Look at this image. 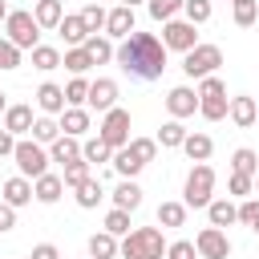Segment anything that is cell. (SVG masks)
Listing matches in <instances>:
<instances>
[{
	"label": "cell",
	"mask_w": 259,
	"mask_h": 259,
	"mask_svg": "<svg viewBox=\"0 0 259 259\" xmlns=\"http://www.w3.org/2000/svg\"><path fill=\"white\" fill-rule=\"evenodd\" d=\"M130 77H142V81H154V77H162V69H166V45H162V36H154V32H130L121 45H117V57H113Z\"/></svg>",
	"instance_id": "cell-1"
},
{
	"label": "cell",
	"mask_w": 259,
	"mask_h": 259,
	"mask_svg": "<svg viewBox=\"0 0 259 259\" xmlns=\"http://www.w3.org/2000/svg\"><path fill=\"white\" fill-rule=\"evenodd\" d=\"M198 113H202L206 121H223V117L231 113V97H227V85H223L219 73L198 81Z\"/></svg>",
	"instance_id": "cell-2"
},
{
	"label": "cell",
	"mask_w": 259,
	"mask_h": 259,
	"mask_svg": "<svg viewBox=\"0 0 259 259\" xmlns=\"http://www.w3.org/2000/svg\"><path fill=\"white\" fill-rule=\"evenodd\" d=\"M182 202L186 206H210L214 202V166L206 162H194L190 174H186V186H182Z\"/></svg>",
	"instance_id": "cell-3"
},
{
	"label": "cell",
	"mask_w": 259,
	"mask_h": 259,
	"mask_svg": "<svg viewBox=\"0 0 259 259\" xmlns=\"http://www.w3.org/2000/svg\"><path fill=\"white\" fill-rule=\"evenodd\" d=\"M166 239L158 227H138L121 239V259H150V255H166Z\"/></svg>",
	"instance_id": "cell-4"
},
{
	"label": "cell",
	"mask_w": 259,
	"mask_h": 259,
	"mask_svg": "<svg viewBox=\"0 0 259 259\" xmlns=\"http://www.w3.org/2000/svg\"><path fill=\"white\" fill-rule=\"evenodd\" d=\"M12 162H16V170L24 174V178H40V174H49V150L40 146V142H32V138H20L16 142V150H12Z\"/></svg>",
	"instance_id": "cell-5"
},
{
	"label": "cell",
	"mask_w": 259,
	"mask_h": 259,
	"mask_svg": "<svg viewBox=\"0 0 259 259\" xmlns=\"http://www.w3.org/2000/svg\"><path fill=\"white\" fill-rule=\"evenodd\" d=\"M4 36L16 45V49H36L40 45V24H36V16L32 12H24V8H16V12H8V20H4Z\"/></svg>",
	"instance_id": "cell-6"
},
{
	"label": "cell",
	"mask_w": 259,
	"mask_h": 259,
	"mask_svg": "<svg viewBox=\"0 0 259 259\" xmlns=\"http://www.w3.org/2000/svg\"><path fill=\"white\" fill-rule=\"evenodd\" d=\"M223 65V49L219 45H194L186 57H182V73L190 77V81H202V77H214V69Z\"/></svg>",
	"instance_id": "cell-7"
},
{
	"label": "cell",
	"mask_w": 259,
	"mask_h": 259,
	"mask_svg": "<svg viewBox=\"0 0 259 259\" xmlns=\"http://www.w3.org/2000/svg\"><path fill=\"white\" fill-rule=\"evenodd\" d=\"M97 138L109 146V150H125L130 146V109H109L105 117H101V125H97Z\"/></svg>",
	"instance_id": "cell-8"
},
{
	"label": "cell",
	"mask_w": 259,
	"mask_h": 259,
	"mask_svg": "<svg viewBox=\"0 0 259 259\" xmlns=\"http://www.w3.org/2000/svg\"><path fill=\"white\" fill-rule=\"evenodd\" d=\"M194 28H198V24H190L186 16L166 20V24H162V45H166V53L174 49V53H182V57H186V53L198 45V32H194Z\"/></svg>",
	"instance_id": "cell-9"
},
{
	"label": "cell",
	"mask_w": 259,
	"mask_h": 259,
	"mask_svg": "<svg viewBox=\"0 0 259 259\" xmlns=\"http://www.w3.org/2000/svg\"><path fill=\"white\" fill-rule=\"evenodd\" d=\"M194 251H198V259H227L231 255V239L219 227H202L198 239H194Z\"/></svg>",
	"instance_id": "cell-10"
},
{
	"label": "cell",
	"mask_w": 259,
	"mask_h": 259,
	"mask_svg": "<svg viewBox=\"0 0 259 259\" xmlns=\"http://www.w3.org/2000/svg\"><path fill=\"white\" fill-rule=\"evenodd\" d=\"M166 109H170L174 121L194 117V113H198V89H190V85H174V89L166 93Z\"/></svg>",
	"instance_id": "cell-11"
},
{
	"label": "cell",
	"mask_w": 259,
	"mask_h": 259,
	"mask_svg": "<svg viewBox=\"0 0 259 259\" xmlns=\"http://www.w3.org/2000/svg\"><path fill=\"white\" fill-rule=\"evenodd\" d=\"M85 105L97 109V113L117 109V81H113V77H97V81H89V101H85Z\"/></svg>",
	"instance_id": "cell-12"
},
{
	"label": "cell",
	"mask_w": 259,
	"mask_h": 259,
	"mask_svg": "<svg viewBox=\"0 0 259 259\" xmlns=\"http://www.w3.org/2000/svg\"><path fill=\"white\" fill-rule=\"evenodd\" d=\"M36 109H40L45 117H57V113H65V109H69V101H65V85H53V81H45V85L36 89Z\"/></svg>",
	"instance_id": "cell-13"
},
{
	"label": "cell",
	"mask_w": 259,
	"mask_h": 259,
	"mask_svg": "<svg viewBox=\"0 0 259 259\" xmlns=\"http://www.w3.org/2000/svg\"><path fill=\"white\" fill-rule=\"evenodd\" d=\"M130 32H134V8H125V4L109 8V20H105V36H109V40H125Z\"/></svg>",
	"instance_id": "cell-14"
},
{
	"label": "cell",
	"mask_w": 259,
	"mask_h": 259,
	"mask_svg": "<svg viewBox=\"0 0 259 259\" xmlns=\"http://www.w3.org/2000/svg\"><path fill=\"white\" fill-rule=\"evenodd\" d=\"M57 32H61V40H65L69 49H81V45L89 40V28H85L81 12H65V20L57 24Z\"/></svg>",
	"instance_id": "cell-15"
},
{
	"label": "cell",
	"mask_w": 259,
	"mask_h": 259,
	"mask_svg": "<svg viewBox=\"0 0 259 259\" xmlns=\"http://www.w3.org/2000/svg\"><path fill=\"white\" fill-rule=\"evenodd\" d=\"M32 198H36V194H32V182H28L24 174H16V178H8V182H4L0 202H8V206H16V210H20V206H28Z\"/></svg>",
	"instance_id": "cell-16"
},
{
	"label": "cell",
	"mask_w": 259,
	"mask_h": 259,
	"mask_svg": "<svg viewBox=\"0 0 259 259\" xmlns=\"http://www.w3.org/2000/svg\"><path fill=\"white\" fill-rule=\"evenodd\" d=\"M239 130H247V125H255L259 121V105H255V97H247V93H239V97H231V113H227Z\"/></svg>",
	"instance_id": "cell-17"
},
{
	"label": "cell",
	"mask_w": 259,
	"mask_h": 259,
	"mask_svg": "<svg viewBox=\"0 0 259 259\" xmlns=\"http://www.w3.org/2000/svg\"><path fill=\"white\" fill-rule=\"evenodd\" d=\"M32 125H36V117H32V105H8V113H4V130H8L12 138H20V134H32Z\"/></svg>",
	"instance_id": "cell-18"
},
{
	"label": "cell",
	"mask_w": 259,
	"mask_h": 259,
	"mask_svg": "<svg viewBox=\"0 0 259 259\" xmlns=\"http://www.w3.org/2000/svg\"><path fill=\"white\" fill-rule=\"evenodd\" d=\"M32 194H36V202L53 206V202L65 194V178H61V174H40V178L32 182Z\"/></svg>",
	"instance_id": "cell-19"
},
{
	"label": "cell",
	"mask_w": 259,
	"mask_h": 259,
	"mask_svg": "<svg viewBox=\"0 0 259 259\" xmlns=\"http://www.w3.org/2000/svg\"><path fill=\"white\" fill-rule=\"evenodd\" d=\"M113 206H117V210H130V214H134V210L142 206V186H138L134 178H121V182L113 186Z\"/></svg>",
	"instance_id": "cell-20"
},
{
	"label": "cell",
	"mask_w": 259,
	"mask_h": 259,
	"mask_svg": "<svg viewBox=\"0 0 259 259\" xmlns=\"http://www.w3.org/2000/svg\"><path fill=\"white\" fill-rule=\"evenodd\" d=\"M85 130H89V109H85V105H69V109L61 113V134L85 138Z\"/></svg>",
	"instance_id": "cell-21"
},
{
	"label": "cell",
	"mask_w": 259,
	"mask_h": 259,
	"mask_svg": "<svg viewBox=\"0 0 259 259\" xmlns=\"http://www.w3.org/2000/svg\"><path fill=\"white\" fill-rule=\"evenodd\" d=\"M206 219H210V227H219V231H227L231 223H239V206H235L231 198H214V202L206 206Z\"/></svg>",
	"instance_id": "cell-22"
},
{
	"label": "cell",
	"mask_w": 259,
	"mask_h": 259,
	"mask_svg": "<svg viewBox=\"0 0 259 259\" xmlns=\"http://www.w3.org/2000/svg\"><path fill=\"white\" fill-rule=\"evenodd\" d=\"M32 16H36L40 28H57V24L65 20V4H61V0H36V4H32Z\"/></svg>",
	"instance_id": "cell-23"
},
{
	"label": "cell",
	"mask_w": 259,
	"mask_h": 259,
	"mask_svg": "<svg viewBox=\"0 0 259 259\" xmlns=\"http://www.w3.org/2000/svg\"><path fill=\"white\" fill-rule=\"evenodd\" d=\"M85 53L93 57V65H109V61L117 57V45H113L105 32H97V36H89V40H85Z\"/></svg>",
	"instance_id": "cell-24"
},
{
	"label": "cell",
	"mask_w": 259,
	"mask_h": 259,
	"mask_svg": "<svg viewBox=\"0 0 259 259\" xmlns=\"http://www.w3.org/2000/svg\"><path fill=\"white\" fill-rule=\"evenodd\" d=\"M182 154H186L190 162H206V158L214 154V142H210V134H186V142H182Z\"/></svg>",
	"instance_id": "cell-25"
},
{
	"label": "cell",
	"mask_w": 259,
	"mask_h": 259,
	"mask_svg": "<svg viewBox=\"0 0 259 259\" xmlns=\"http://www.w3.org/2000/svg\"><path fill=\"white\" fill-rule=\"evenodd\" d=\"M49 158H53V162H61V166H69V162H77V158H81V142H77V138H69V134H61V138L49 146Z\"/></svg>",
	"instance_id": "cell-26"
},
{
	"label": "cell",
	"mask_w": 259,
	"mask_h": 259,
	"mask_svg": "<svg viewBox=\"0 0 259 259\" xmlns=\"http://www.w3.org/2000/svg\"><path fill=\"white\" fill-rule=\"evenodd\" d=\"M121 255V243L109 235V231H97L89 239V259H117Z\"/></svg>",
	"instance_id": "cell-27"
},
{
	"label": "cell",
	"mask_w": 259,
	"mask_h": 259,
	"mask_svg": "<svg viewBox=\"0 0 259 259\" xmlns=\"http://www.w3.org/2000/svg\"><path fill=\"white\" fill-rule=\"evenodd\" d=\"M182 142H186V125L182 121H162V130H158V146L162 150H182Z\"/></svg>",
	"instance_id": "cell-28"
},
{
	"label": "cell",
	"mask_w": 259,
	"mask_h": 259,
	"mask_svg": "<svg viewBox=\"0 0 259 259\" xmlns=\"http://www.w3.org/2000/svg\"><path fill=\"white\" fill-rule=\"evenodd\" d=\"M231 174H259V154L251 150V146H239L235 154H231Z\"/></svg>",
	"instance_id": "cell-29"
},
{
	"label": "cell",
	"mask_w": 259,
	"mask_h": 259,
	"mask_svg": "<svg viewBox=\"0 0 259 259\" xmlns=\"http://www.w3.org/2000/svg\"><path fill=\"white\" fill-rule=\"evenodd\" d=\"M61 65H65V69H69L73 77H85V73L93 69V57H89V53H85V45H81V49H65Z\"/></svg>",
	"instance_id": "cell-30"
},
{
	"label": "cell",
	"mask_w": 259,
	"mask_h": 259,
	"mask_svg": "<svg viewBox=\"0 0 259 259\" xmlns=\"http://www.w3.org/2000/svg\"><path fill=\"white\" fill-rule=\"evenodd\" d=\"M32 69H40V73L61 69V49H53V45H36V49H32Z\"/></svg>",
	"instance_id": "cell-31"
},
{
	"label": "cell",
	"mask_w": 259,
	"mask_h": 259,
	"mask_svg": "<svg viewBox=\"0 0 259 259\" xmlns=\"http://www.w3.org/2000/svg\"><path fill=\"white\" fill-rule=\"evenodd\" d=\"M57 138H61V121L40 113V117H36V125H32V142H40V146H53Z\"/></svg>",
	"instance_id": "cell-32"
},
{
	"label": "cell",
	"mask_w": 259,
	"mask_h": 259,
	"mask_svg": "<svg viewBox=\"0 0 259 259\" xmlns=\"http://www.w3.org/2000/svg\"><path fill=\"white\" fill-rule=\"evenodd\" d=\"M81 158H85L89 166H97V162H113V150H109L101 138H85V142H81Z\"/></svg>",
	"instance_id": "cell-33"
},
{
	"label": "cell",
	"mask_w": 259,
	"mask_h": 259,
	"mask_svg": "<svg viewBox=\"0 0 259 259\" xmlns=\"http://www.w3.org/2000/svg\"><path fill=\"white\" fill-rule=\"evenodd\" d=\"M73 198H77V206H85V210H93V206H97V202L105 198V190H101V178H89V182H81Z\"/></svg>",
	"instance_id": "cell-34"
},
{
	"label": "cell",
	"mask_w": 259,
	"mask_h": 259,
	"mask_svg": "<svg viewBox=\"0 0 259 259\" xmlns=\"http://www.w3.org/2000/svg\"><path fill=\"white\" fill-rule=\"evenodd\" d=\"M182 4H186V0H146V12H150L158 24H166V20H174V16L182 12Z\"/></svg>",
	"instance_id": "cell-35"
},
{
	"label": "cell",
	"mask_w": 259,
	"mask_h": 259,
	"mask_svg": "<svg viewBox=\"0 0 259 259\" xmlns=\"http://www.w3.org/2000/svg\"><path fill=\"white\" fill-rule=\"evenodd\" d=\"M81 20H85V28H89V36H97V32H105V20H109V12L101 8V4H85L81 8Z\"/></svg>",
	"instance_id": "cell-36"
},
{
	"label": "cell",
	"mask_w": 259,
	"mask_h": 259,
	"mask_svg": "<svg viewBox=\"0 0 259 259\" xmlns=\"http://www.w3.org/2000/svg\"><path fill=\"white\" fill-rule=\"evenodd\" d=\"M113 170H117L121 178H138V174H142L146 166H142V162H138V158L130 154V146H125V150H113Z\"/></svg>",
	"instance_id": "cell-37"
},
{
	"label": "cell",
	"mask_w": 259,
	"mask_h": 259,
	"mask_svg": "<svg viewBox=\"0 0 259 259\" xmlns=\"http://www.w3.org/2000/svg\"><path fill=\"white\" fill-rule=\"evenodd\" d=\"M186 202H162L158 206V227H182L186 223Z\"/></svg>",
	"instance_id": "cell-38"
},
{
	"label": "cell",
	"mask_w": 259,
	"mask_h": 259,
	"mask_svg": "<svg viewBox=\"0 0 259 259\" xmlns=\"http://www.w3.org/2000/svg\"><path fill=\"white\" fill-rule=\"evenodd\" d=\"M130 154H134L142 166H150V162L158 158V138H130Z\"/></svg>",
	"instance_id": "cell-39"
},
{
	"label": "cell",
	"mask_w": 259,
	"mask_h": 259,
	"mask_svg": "<svg viewBox=\"0 0 259 259\" xmlns=\"http://www.w3.org/2000/svg\"><path fill=\"white\" fill-rule=\"evenodd\" d=\"M61 178H65V186H73V190H77L81 182H89V178H93V166H89L85 158H77V162H69V166H65V174H61Z\"/></svg>",
	"instance_id": "cell-40"
},
{
	"label": "cell",
	"mask_w": 259,
	"mask_h": 259,
	"mask_svg": "<svg viewBox=\"0 0 259 259\" xmlns=\"http://www.w3.org/2000/svg\"><path fill=\"white\" fill-rule=\"evenodd\" d=\"M210 12H214V4H210V0H186V4H182V16H186L190 24H206V20H210Z\"/></svg>",
	"instance_id": "cell-41"
},
{
	"label": "cell",
	"mask_w": 259,
	"mask_h": 259,
	"mask_svg": "<svg viewBox=\"0 0 259 259\" xmlns=\"http://www.w3.org/2000/svg\"><path fill=\"white\" fill-rule=\"evenodd\" d=\"M105 231H109L113 239H125V235H130V210H117V206H113V210L105 214Z\"/></svg>",
	"instance_id": "cell-42"
},
{
	"label": "cell",
	"mask_w": 259,
	"mask_h": 259,
	"mask_svg": "<svg viewBox=\"0 0 259 259\" xmlns=\"http://www.w3.org/2000/svg\"><path fill=\"white\" fill-rule=\"evenodd\" d=\"M255 20H259V0H239L235 4V24L239 28H251Z\"/></svg>",
	"instance_id": "cell-43"
},
{
	"label": "cell",
	"mask_w": 259,
	"mask_h": 259,
	"mask_svg": "<svg viewBox=\"0 0 259 259\" xmlns=\"http://www.w3.org/2000/svg\"><path fill=\"white\" fill-rule=\"evenodd\" d=\"M65 101H69V105H85V101H89V81H85V77H73V81L65 85Z\"/></svg>",
	"instance_id": "cell-44"
},
{
	"label": "cell",
	"mask_w": 259,
	"mask_h": 259,
	"mask_svg": "<svg viewBox=\"0 0 259 259\" xmlns=\"http://www.w3.org/2000/svg\"><path fill=\"white\" fill-rule=\"evenodd\" d=\"M16 65H20V49L8 36H0V73H12Z\"/></svg>",
	"instance_id": "cell-45"
},
{
	"label": "cell",
	"mask_w": 259,
	"mask_h": 259,
	"mask_svg": "<svg viewBox=\"0 0 259 259\" xmlns=\"http://www.w3.org/2000/svg\"><path fill=\"white\" fill-rule=\"evenodd\" d=\"M227 190H231L235 198H251V190H255V178H251V174H231V178H227Z\"/></svg>",
	"instance_id": "cell-46"
},
{
	"label": "cell",
	"mask_w": 259,
	"mask_h": 259,
	"mask_svg": "<svg viewBox=\"0 0 259 259\" xmlns=\"http://www.w3.org/2000/svg\"><path fill=\"white\" fill-rule=\"evenodd\" d=\"M166 259H198V251H194L190 239H174V243L166 247Z\"/></svg>",
	"instance_id": "cell-47"
},
{
	"label": "cell",
	"mask_w": 259,
	"mask_h": 259,
	"mask_svg": "<svg viewBox=\"0 0 259 259\" xmlns=\"http://www.w3.org/2000/svg\"><path fill=\"white\" fill-rule=\"evenodd\" d=\"M255 219H259V198H243L239 202V223L243 227H255Z\"/></svg>",
	"instance_id": "cell-48"
},
{
	"label": "cell",
	"mask_w": 259,
	"mask_h": 259,
	"mask_svg": "<svg viewBox=\"0 0 259 259\" xmlns=\"http://www.w3.org/2000/svg\"><path fill=\"white\" fill-rule=\"evenodd\" d=\"M16 227V206H8V202H0V235H8Z\"/></svg>",
	"instance_id": "cell-49"
},
{
	"label": "cell",
	"mask_w": 259,
	"mask_h": 259,
	"mask_svg": "<svg viewBox=\"0 0 259 259\" xmlns=\"http://www.w3.org/2000/svg\"><path fill=\"white\" fill-rule=\"evenodd\" d=\"M16 142H20V138H12V134H8L4 125H0V158H12V150H16Z\"/></svg>",
	"instance_id": "cell-50"
},
{
	"label": "cell",
	"mask_w": 259,
	"mask_h": 259,
	"mask_svg": "<svg viewBox=\"0 0 259 259\" xmlns=\"http://www.w3.org/2000/svg\"><path fill=\"white\" fill-rule=\"evenodd\" d=\"M32 259H61V251H57L53 243H36V247H32Z\"/></svg>",
	"instance_id": "cell-51"
},
{
	"label": "cell",
	"mask_w": 259,
	"mask_h": 259,
	"mask_svg": "<svg viewBox=\"0 0 259 259\" xmlns=\"http://www.w3.org/2000/svg\"><path fill=\"white\" fill-rule=\"evenodd\" d=\"M8 12H12V8H8V4H4V0H0V24H4V20H8Z\"/></svg>",
	"instance_id": "cell-52"
},
{
	"label": "cell",
	"mask_w": 259,
	"mask_h": 259,
	"mask_svg": "<svg viewBox=\"0 0 259 259\" xmlns=\"http://www.w3.org/2000/svg\"><path fill=\"white\" fill-rule=\"evenodd\" d=\"M0 113H8V93H0Z\"/></svg>",
	"instance_id": "cell-53"
},
{
	"label": "cell",
	"mask_w": 259,
	"mask_h": 259,
	"mask_svg": "<svg viewBox=\"0 0 259 259\" xmlns=\"http://www.w3.org/2000/svg\"><path fill=\"white\" fill-rule=\"evenodd\" d=\"M121 4H125V8H134V4H142V0H121Z\"/></svg>",
	"instance_id": "cell-54"
},
{
	"label": "cell",
	"mask_w": 259,
	"mask_h": 259,
	"mask_svg": "<svg viewBox=\"0 0 259 259\" xmlns=\"http://www.w3.org/2000/svg\"><path fill=\"white\" fill-rule=\"evenodd\" d=\"M251 231H255V235H259V219H255V227H251Z\"/></svg>",
	"instance_id": "cell-55"
},
{
	"label": "cell",
	"mask_w": 259,
	"mask_h": 259,
	"mask_svg": "<svg viewBox=\"0 0 259 259\" xmlns=\"http://www.w3.org/2000/svg\"><path fill=\"white\" fill-rule=\"evenodd\" d=\"M255 190H259V174H255Z\"/></svg>",
	"instance_id": "cell-56"
},
{
	"label": "cell",
	"mask_w": 259,
	"mask_h": 259,
	"mask_svg": "<svg viewBox=\"0 0 259 259\" xmlns=\"http://www.w3.org/2000/svg\"><path fill=\"white\" fill-rule=\"evenodd\" d=\"M150 259H162V255H150Z\"/></svg>",
	"instance_id": "cell-57"
},
{
	"label": "cell",
	"mask_w": 259,
	"mask_h": 259,
	"mask_svg": "<svg viewBox=\"0 0 259 259\" xmlns=\"http://www.w3.org/2000/svg\"><path fill=\"white\" fill-rule=\"evenodd\" d=\"M231 4H239V0H231Z\"/></svg>",
	"instance_id": "cell-58"
},
{
	"label": "cell",
	"mask_w": 259,
	"mask_h": 259,
	"mask_svg": "<svg viewBox=\"0 0 259 259\" xmlns=\"http://www.w3.org/2000/svg\"><path fill=\"white\" fill-rule=\"evenodd\" d=\"M255 105H259V97H255Z\"/></svg>",
	"instance_id": "cell-59"
},
{
	"label": "cell",
	"mask_w": 259,
	"mask_h": 259,
	"mask_svg": "<svg viewBox=\"0 0 259 259\" xmlns=\"http://www.w3.org/2000/svg\"><path fill=\"white\" fill-rule=\"evenodd\" d=\"M93 4H101V0H93Z\"/></svg>",
	"instance_id": "cell-60"
},
{
	"label": "cell",
	"mask_w": 259,
	"mask_h": 259,
	"mask_svg": "<svg viewBox=\"0 0 259 259\" xmlns=\"http://www.w3.org/2000/svg\"><path fill=\"white\" fill-rule=\"evenodd\" d=\"M32 4H36V0H32Z\"/></svg>",
	"instance_id": "cell-61"
}]
</instances>
